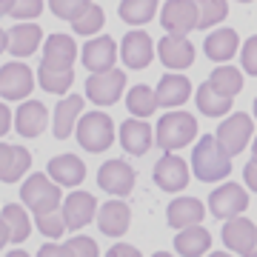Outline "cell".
Wrapping results in <instances>:
<instances>
[{
    "mask_svg": "<svg viewBox=\"0 0 257 257\" xmlns=\"http://www.w3.org/2000/svg\"><path fill=\"white\" fill-rule=\"evenodd\" d=\"M80 111H83L80 94L63 97V100L57 103V109H55V138L57 140H66L72 135V128H74V123H77V117H80Z\"/></svg>",
    "mask_w": 257,
    "mask_h": 257,
    "instance_id": "cell-30",
    "label": "cell"
},
{
    "mask_svg": "<svg viewBox=\"0 0 257 257\" xmlns=\"http://www.w3.org/2000/svg\"><path fill=\"white\" fill-rule=\"evenodd\" d=\"M251 132H254V120L248 117V114H243V111H237V114H231L229 120H223L214 138H217V143L226 149V155L234 157L246 149V143L251 140Z\"/></svg>",
    "mask_w": 257,
    "mask_h": 257,
    "instance_id": "cell-6",
    "label": "cell"
},
{
    "mask_svg": "<svg viewBox=\"0 0 257 257\" xmlns=\"http://www.w3.org/2000/svg\"><path fill=\"white\" fill-rule=\"evenodd\" d=\"M254 117H257V97H254Z\"/></svg>",
    "mask_w": 257,
    "mask_h": 257,
    "instance_id": "cell-51",
    "label": "cell"
},
{
    "mask_svg": "<svg viewBox=\"0 0 257 257\" xmlns=\"http://www.w3.org/2000/svg\"><path fill=\"white\" fill-rule=\"evenodd\" d=\"M94 211H97V200L94 194L89 192H72L63 203V220H66V229L72 231H80L83 226H89L94 220Z\"/></svg>",
    "mask_w": 257,
    "mask_h": 257,
    "instance_id": "cell-13",
    "label": "cell"
},
{
    "mask_svg": "<svg viewBox=\"0 0 257 257\" xmlns=\"http://www.w3.org/2000/svg\"><path fill=\"white\" fill-rule=\"evenodd\" d=\"M160 23L169 35H189L197 29V3L194 0H169L160 12Z\"/></svg>",
    "mask_w": 257,
    "mask_h": 257,
    "instance_id": "cell-7",
    "label": "cell"
},
{
    "mask_svg": "<svg viewBox=\"0 0 257 257\" xmlns=\"http://www.w3.org/2000/svg\"><path fill=\"white\" fill-rule=\"evenodd\" d=\"M126 106L135 117H152L157 109V100H155V92L149 86H132L126 94Z\"/></svg>",
    "mask_w": 257,
    "mask_h": 257,
    "instance_id": "cell-33",
    "label": "cell"
},
{
    "mask_svg": "<svg viewBox=\"0 0 257 257\" xmlns=\"http://www.w3.org/2000/svg\"><path fill=\"white\" fill-rule=\"evenodd\" d=\"M77 143H80L86 152H106V149L114 143V123H111L109 114H103V111H89V114H83L77 117Z\"/></svg>",
    "mask_w": 257,
    "mask_h": 257,
    "instance_id": "cell-2",
    "label": "cell"
},
{
    "mask_svg": "<svg viewBox=\"0 0 257 257\" xmlns=\"http://www.w3.org/2000/svg\"><path fill=\"white\" fill-rule=\"evenodd\" d=\"M246 209H248V194L246 189H240V183H226L209 194V211L214 217H220V220L234 217V214H240Z\"/></svg>",
    "mask_w": 257,
    "mask_h": 257,
    "instance_id": "cell-9",
    "label": "cell"
},
{
    "mask_svg": "<svg viewBox=\"0 0 257 257\" xmlns=\"http://www.w3.org/2000/svg\"><path fill=\"white\" fill-rule=\"evenodd\" d=\"M194 100H197L200 114H206V117H223V114H229V109H231V97H229V94H220L211 83L197 86Z\"/></svg>",
    "mask_w": 257,
    "mask_h": 257,
    "instance_id": "cell-29",
    "label": "cell"
},
{
    "mask_svg": "<svg viewBox=\"0 0 257 257\" xmlns=\"http://www.w3.org/2000/svg\"><path fill=\"white\" fill-rule=\"evenodd\" d=\"M237 3H251V0H237Z\"/></svg>",
    "mask_w": 257,
    "mask_h": 257,
    "instance_id": "cell-52",
    "label": "cell"
},
{
    "mask_svg": "<svg viewBox=\"0 0 257 257\" xmlns=\"http://www.w3.org/2000/svg\"><path fill=\"white\" fill-rule=\"evenodd\" d=\"M103 23H106L103 9L100 6H94V3H89V6L72 20V29H74V35H94V32H100L103 29Z\"/></svg>",
    "mask_w": 257,
    "mask_h": 257,
    "instance_id": "cell-36",
    "label": "cell"
},
{
    "mask_svg": "<svg viewBox=\"0 0 257 257\" xmlns=\"http://www.w3.org/2000/svg\"><path fill=\"white\" fill-rule=\"evenodd\" d=\"M175 248H177V254H183V257H200L211 248V234L203 229L200 223L186 226L175 237Z\"/></svg>",
    "mask_w": 257,
    "mask_h": 257,
    "instance_id": "cell-27",
    "label": "cell"
},
{
    "mask_svg": "<svg viewBox=\"0 0 257 257\" xmlns=\"http://www.w3.org/2000/svg\"><path fill=\"white\" fill-rule=\"evenodd\" d=\"M72 257H97V243L92 237H72L66 243Z\"/></svg>",
    "mask_w": 257,
    "mask_h": 257,
    "instance_id": "cell-41",
    "label": "cell"
},
{
    "mask_svg": "<svg viewBox=\"0 0 257 257\" xmlns=\"http://www.w3.org/2000/svg\"><path fill=\"white\" fill-rule=\"evenodd\" d=\"M40 12H43V0H12V6H9V15L18 20L37 18Z\"/></svg>",
    "mask_w": 257,
    "mask_h": 257,
    "instance_id": "cell-39",
    "label": "cell"
},
{
    "mask_svg": "<svg viewBox=\"0 0 257 257\" xmlns=\"http://www.w3.org/2000/svg\"><path fill=\"white\" fill-rule=\"evenodd\" d=\"M123 89H126V72H120V69L92 72V77L86 80V97L94 100L97 106H111V103H117Z\"/></svg>",
    "mask_w": 257,
    "mask_h": 257,
    "instance_id": "cell-5",
    "label": "cell"
},
{
    "mask_svg": "<svg viewBox=\"0 0 257 257\" xmlns=\"http://www.w3.org/2000/svg\"><path fill=\"white\" fill-rule=\"evenodd\" d=\"M240 63H243V72L257 77V35L248 37L243 49H240Z\"/></svg>",
    "mask_w": 257,
    "mask_h": 257,
    "instance_id": "cell-40",
    "label": "cell"
},
{
    "mask_svg": "<svg viewBox=\"0 0 257 257\" xmlns=\"http://www.w3.org/2000/svg\"><path fill=\"white\" fill-rule=\"evenodd\" d=\"M20 200H23V206L29 211H35V214L52 211L60 206V189H57V183L49 175H32L20 186Z\"/></svg>",
    "mask_w": 257,
    "mask_h": 257,
    "instance_id": "cell-4",
    "label": "cell"
},
{
    "mask_svg": "<svg viewBox=\"0 0 257 257\" xmlns=\"http://www.w3.org/2000/svg\"><path fill=\"white\" fill-rule=\"evenodd\" d=\"M35 223H37V229H40V234H46V237H52V240H60L66 231H69V229H66L63 214H60L57 209L35 214Z\"/></svg>",
    "mask_w": 257,
    "mask_h": 257,
    "instance_id": "cell-37",
    "label": "cell"
},
{
    "mask_svg": "<svg viewBox=\"0 0 257 257\" xmlns=\"http://www.w3.org/2000/svg\"><path fill=\"white\" fill-rule=\"evenodd\" d=\"M251 152H254V160H257V138H254V143H251Z\"/></svg>",
    "mask_w": 257,
    "mask_h": 257,
    "instance_id": "cell-50",
    "label": "cell"
},
{
    "mask_svg": "<svg viewBox=\"0 0 257 257\" xmlns=\"http://www.w3.org/2000/svg\"><path fill=\"white\" fill-rule=\"evenodd\" d=\"M94 214H97V226H100V231L103 234H109V237L126 234L128 223H132V211H128L126 203H120V200L103 203V209H97Z\"/></svg>",
    "mask_w": 257,
    "mask_h": 257,
    "instance_id": "cell-24",
    "label": "cell"
},
{
    "mask_svg": "<svg viewBox=\"0 0 257 257\" xmlns=\"http://www.w3.org/2000/svg\"><path fill=\"white\" fill-rule=\"evenodd\" d=\"M77 60V43L69 35H52L43 43V60L40 63L49 69H72Z\"/></svg>",
    "mask_w": 257,
    "mask_h": 257,
    "instance_id": "cell-17",
    "label": "cell"
},
{
    "mask_svg": "<svg viewBox=\"0 0 257 257\" xmlns=\"http://www.w3.org/2000/svg\"><path fill=\"white\" fill-rule=\"evenodd\" d=\"M192 169H194V177H197V180L214 183V180L229 177L231 157L226 155V149L217 143L214 135H206V138H200V143H197L194 152H192Z\"/></svg>",
    "mask_w": 257,
    "mask_h": 257,
    "instance_id": "cell-1",
    "label": "cell"
},
{
    "mask_svg": "<svg viewBox=\"0 0 257 257\" xmlns=\"http://www.w3.org/2000/svg\"><path fill=\"white\" fill-rule=\"evenodd\" d=\"M152 143H155V135H152L146 120H123V126H120V146H123V152L140 157L152 149Z\"/></svg>",
    "mask_w": 257,
    "mask_h": 257,
    "instance_id": "cell-22",
    "label": "cell"
},
{
    "mask_svg": "<svg viewBox=\"0 0 257 257\" xmlns=\"http://www.w3.org/2000/svg\"><path fill=\"white\" fill-rule=\"evenodd\" d=\"M120 57H123V63L128 69H146L152 60H155V43H152V37L146 32H128L123 37V43H120Z\"/></svg>",
    "mask_w": 257,
    "mask_h": 257,
    "instance_id": "cell-12",
    "label": "cell"
},
{
    "mask_svg": "<svg viewBox=\"0 0 257 257\" xmlns=\"http://www.w3.org/2000/svg\"><path fill=\"white\" fill-rule=\"evenodd\" d=\"M155 183L163 192H183L189 186V166H186V160L172 155V152H166L155 166Z\"/></svg>",
    "mask_w": 257,
    "mask_h": 257,
    "instance_id": "cell-11",
    "label": "cell"
},
{
    "mask_svg": "<svg viewBox=\"0 0 257 257\" xmlns=\"http://www.w3.org/2000/svg\"><path fill=\"white\" fill-rule=\"evenodd\" d=\"M209 83L220 94L234 97V94L243 89V74H240V69H234V66H220V69H214V72H211Z\"/></svg>",
    "mask_w": 257,
    "mask_h": 257,
    "instance_id": "cell-34",
    "label": "cell"
},
{
    "mask_svg": "<svg viewBox=\"0 0 257 257\" xmlns=\"http://www.w3.org/2000/svg\"><path fill=\"white\" fill-rule=\"evenodd\" d=\"M254 240H257V226L248 220V217H240V214L226 217V226H223V243H226L231 251L248 257V251H251V246H254Z\"/></svg>",
    "mask_w": 257,
    "mask_h": 257,
    "instance_id": "cell-15",
    "label": "cell"
},
{
    "mask_svg": "<svg viewBox=\"0 0 257 257\" xmlns=\"http://www.w3.org/2000/svg\"><path fill=\"white\" fill-rule=\"evenodd\" d=\"M197 3V29H211L229 15L226 0H194Z\"/></svg>",
    "mask_w": 257,
    "mask_h": 257,
    "instance_id": "cell-35",
    "label": "cell"
},
{
    "mask_svg": "<svg viewBox=\"0 0 257 257\" xmlns=\"http://www.w3.org/2000/svg\"><path fill=\"white\" fill-rule=\"evenodd\" d=\"M192 97V83L183 74H163L155 89V100L163 109H177Z\"/></svg>",
    "mask_w": 257,
    "mask_h": 257,
    "instance_id": "cell-18",
    "label": "cell"
},
{
    "mask_svg": "<svg viewBox=\"0 0 257 257\" xmlns=\"http://www.w3.org/2000/svg\"><path fill=\"white\" fill-rule=\"evenodd\" d=\"M37 83L49 94H66L72 89L74 74H72V69H49V66L40 63V69H37Z\"/></svg>",
    "mask_w": 257,
    "mask_h": 257,
    "instance_id": "cell-32",
    "label": "cell"
},
{
    "mask_svg": "<svg viewBox=\"0 0 257 257\" xmlns=\"http://www.w3.org/2000/svg\"><path fill=\"white\" fill-rule=\"evenodd\" d=\"M40 254H43V257H49V254H55V257H72V254H69V248H66V246H57V243H49V246H43V248H40Z\"/></svg>",
    "mask_w": 257,
    "mask_h": 257,
    "instance_id": "cell-45",
    "label": "cell"
},
{
    "mask_svg": "<svg viewBox=\"0 0 257 257\" xmlns=\"http://www.w3.org/2000/svg\"><path fill=\"white\" fill-rule=\"evenodd\" d=\"M46 120H49V111L40 100H23L20 109L15 111V128L23 138H37L46 128Z\"/></svg>",
    "mask_w": 257,
    "mask_h": 257,
    "instance_id": "cell-19",
    "label": "cell"
},
{
    "mask_svg": "<svg viewBox=\"0 0 257 257\" xmlns=\"http://www.w3.org/2000/svg\"><path fill=\"white\" fill-rule=\"evenodd\" d=\"M40 40H43V29L37 26V23H18L6 35V49L15 57H29L37 52Z\"/></svg>",
    "mask_w": 257,
    "mask_h": 257,
    "instance_id": "cell-23",
    "label": "cell"
},
{
    "mask_svg": "<svg viewBox=\"0 0 257 257\" xmlns=\"http://www.w3.org/2000/svg\"><path fill=\"white\" fill-rule=\"evenodd\" d=\"M49 177L57 186H66V189L80 186L83 177H86V163L74 155H57L49 160Z\"/></svg>",
    "mask_w": 257,
    "mask_h": 257,
    "instance_id": "cell-21",
    "label": "cell"
},
{
    "mask_svg": "<svg viewBox=\"0 0 257 257\" xmlns=\"http://www.w3.org/2000/svg\"><path fill=\"white\" fill-rule=\"evenodd\" d=\"M9 243V234H6V229H3V223H0V248Z\"/></svg>",
    "mask_w": 257,
    "mask_h": 257,
    "instance_id": "cell-46",
    "label": "cell"
},
{
    "mask_svg": "<svg viewBox=\"0 0 257 257\" xmlns=\"http://www.w3.org/2000/svg\"><path fill=\"white\" fill-rule=\"evenodd\" d=\"M135 169L126 163V160H109V163L100 166V172H97V183H100L103 192L109 194H117V197H126L132 189H135Z\"/></svg>",
    "mask_w": 257,
    "mask_h": 257,
    "instance_id": "cell-10",
    "label": "cell"
},
{
    "mask_svg": "<svg viewBox=\"0 0 257 257\" xmlns=\"http://www.w3.org/2000/svg\"><path fill=\"white\" fill-rule=\"evenodd\" d=\"M197 135V120L189 111H169L157 123V146H163L166 152L189 146Z\"/></svg>",
    "mask_w": 257,
    "mask_h": 257,
    "instance_id": "cell-3",
    "label": "cell"
},
{
    "mask_svg": "<svg viewBox=\"0 0 257 257\" xmlns=\"http://www.w3.org/2000/svg\"><path fill=\"white\" fill-rule=\"evenodd\" d=\"M166 217H169V226L175 229H186V226H194L206 217V209L197 197H177L172 200V206L166 209Z\"/></svg>",
    "mask_w": 257,
    "mask_h": 257,
    "instance_id": "cell-26",
    "label": "cell"
},
{
    "mask_svg": "<svg viewBox=\"0 0 257 257\" xmlns=\"http://www.w3.org/2000/svg\"><path fill=\"white\" fill-rule=\"evenodd\" d=\"M248 257H257V240H254V246H251V251H248Z\"/></svg>",
    "mask_w": 257,
    "mask_h": 257,
    "instance_id": "cell-49",
    "label": "cell"
},
{
    "mask_svg": "<svg viewBox=\"0 0 257 257\" xmlns=\"http://www.w3.org/2000/svg\"><path fill=\"white\" fill-rule=\"evenodd\" d=\"M237 46H240V37H237L234 29H217V32H211V35L206 37V43H203L206 57L214 60V63L231 60V57L237 55Z\"/></svg>",
    "mask_w": 257,
    "mask_h": 257,
    "instance_id": "cell-25",
    "label": "cell"
},
{
    "mask_svg": "<svg viewBox=\"0 0 257 257\" xmlns=\"http://www.w3.org/2000/svg\"><path fill=\"white\" fill-rule=\"evenodd\" d=\"M243 180H246V186L251 189V192H257V160L246 163V169H243Z\"/></svg>",
    "mask_w": 257,
    "mask_h": 257,
    "instance_id": "cell-42",
    "label": "cell"
},
{
    "mask_svg": "<svg viewBox=\"0 0 257 257\" xmlns=\"http://www.w3.org/2000/svg\"><path fill=\"white\" fill-rule=\"evenodd\" d=\"M92 0H49V9H52V15L60 20H69L72 23L77 15H80L86 6H89Z\"/></svg>",
    "mask_w": 257,
    "mask_h": 257,
    "instance_id": "cell-38",
    "label": "cell"
},
{
    "mask_svg": "<svg viewBox=\"0 0 257 257\" xmlns=\"http://www.w3.org/2000/svg\"><path fill=\"white\" fill-rule=\"evenodd\" d=\"M109 257H140V251L135 246H126V243H117V246L109 248Z\"/></svg>",
    "mask_w": 257,
    "mask_h": 257,
    "instance_id": "cell-43",
    "label": "cell"
},
{
    "mask_svg": "<svg viewBox=\"0 0 257 257\" xmlns=\"http://www.w3.org/2000/svg\"><path fill=\"white\" fill-rule=\"evenodd\" d=\"M9 6H12V0H0V15H9Z\"/></svg>",
    "mask_w": 257,
    "mask_h": 257,
    "instance_id": "cell-47",
    "label": "cell"
},
{
    "mask_svg": "<svg viewBox=\"0 0 257 257\" xmlns=\"http://www.w3.org/2000/svg\"><path fill=\"white\" fill-rule=\"evenodd\" d=\"M80 52H83L80 60H83V66H86L89 72H106V69H111L114 60H117V43H114L109 35L89 40Z\"/></svg>",
    "mask_w": 257,
    "mask_h": 257,
    "instance_id": "cell-16",
    "label": "cell"
},
{
    "mask_svg": "<svg viewBox=\"0 0 257 257\" xmlns=\"http://www.w3.org/2000/svg\"><path fill=\"white\" fill-rule=\"evenodd\" d=\"M32 166V155L23 146H9V143H0V180L3 183H15L29 172Z\"/></svg>",
    "mask_w": 257,
    "mask_h": 257,
    "instance_id": "cell-20",
    "label": "cell"
},
{
    "mask_svg": "<svg viewBox=\"0 0 257 257\" xmlns=\"http://www.w3.org/2000/svg\"><path fill=\"white\" fill-rule=\"evenodd\" d=\"M9 126H12V111H9L6 103H0V138L9 132Z\"/></svg>",
    "mask_w": 257,
    "mask_h": 257,
    "instance_id": "cell-44",
    "label": "cell"
},
{
    "mask_svg": "<svg viewBox=\"0 0 257 257\" xmlns=\"http://www.w3.org/2000/svg\"><path fill=\"white\" fill-rule=\"evenodd\" d=\"M35 89V74L26 63H6L0 69V97L23 100Z\"/></svg>",
    "mask_w": 257,
    "mask_h": 257,
    "instance_id": "cell-8",
    "label": "cell"
},
{
    "mask_svg": "<svg viewBox=\"0 0 257 257\" xmlns=\"http://www.w3.org/2000/svg\"><path fill=\"white\" fill-rule=\"evenodd\" d=\"M157 12V0H123L117 6L120 20H126L128 26H143L155 18Z\"/></svg>",
    "mask_w": 257,
    "mask_h": 257,
    "instance_id": "cell-31",
    "label": "cell"
},
{
    "mask_svg": "<svg viewBox=\"0 0 257 257\" xmlns=\"http://www.w3.org/2000/svg\"><path fill=\"white\" fill-rule=\"evenodd\" d=\"M0 223H3L12 243H23L32 234V220H29L26 209L18 206V203H9L6 209H0Z\"/></svg>",
    "mask_w": 257,
    "mask_h": 257,
    "instance_id": "cell-28",
    "label": "cell"
},
{
    "mask_svg": "<svg viewBox=\"0 0 257 257\" xmlns=\"http://www.w3.org/2000/svg\"><path fill=\"white\" fill-rule=\"evenodd\" d=\"M157 57L166 69H189L194 63V46L186 40V35H166L157 43Z\"/></svg>",
    "mask_w": 257,
    "mask_h": 257,
    "instance_id": "cell-14",
    "label": "cell"
},
{
    "mask_svg": "<svg viewBox=\"0 0 257 257\" xmlns=\"http://www.w3.org/2000/svg\"><path fill=\"white\" fill-rule=\"evenodd\" d=\"M3 52H6V32L0 29V55H3Z\"/></svg>",
    "mask_w": 257,
    "mask_h": 257,
    "instance_id": "cell-48",
    "label": "cell"
}]
</instances>
